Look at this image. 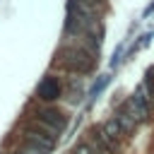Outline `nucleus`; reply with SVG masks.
<instances>
[{
  "label": "nucleus",
  "mask_w": 154,
  "mask_h": 154,
  "mask_svg": "<svg viewBox=\"0 0 154 154\" xmlns=\"http://www.w3.org/2000/svg\"><path fill=\"white\" fill-rule=\"evenodd\" d=\"M24 137H26L29 144H36V147H41V149H46V152H51V149L55 147V130H51V128L43 125V123L29 125V128L24 130Z\"/></svg>",
  "instance_id": "nucleus-1"
},
{
  "label": "nucleus",
  "mask_w": 154,
  "mask_h": 154,
  "mask_svg": "<svg viewBox=\"0 0 154 154\" xmlns=\"http://www.w3.org/2000/svg\"><path fill=\"white\" fill-rule=\"evenodd\" d=\"M65 65H67L70 70L87 72V70H91L94 60L89 58V53H84V51H79V48H72V51H67V60H65Z\"/></svg>",
  "instance_id": "nucleus-2"
},
{
  "label": "nucleus",
  "mask_w": 154,
  "mask_h": 154,
  "mask_svg": "<svg viewBox=\"0 0 154 154\" xmlns=\"http://www.w3.org/2000/svg\"><path fill=\"white\" fill-rule=\"evenodd\" d=\"M36 96L43 101H55L60 96V82L55 77H46L38 87H36Z\"/></svg>",
  "instance_id": "nucleus-3"
},
{
  "label": "nucleus",
  "mask_w": 154,
  "mask_h": 154,
  "mask_svg": "<svg viewBox=\"0 0 154 154\" xmlns=\"http://www.w3.org/2000/svg\"><path fill=\"white\" fill-rule=\"evenodd\" d=\"M38 123L48 125V128L55 130V132L65 128V118H63V113L55 111V108H41V111H38Z\"/></svg>",
  "instance_id": "nucleus-4"
},
{
  "label": "nucleus",
  "mask_w": 154,
  "mask_h": 154,
  "mask_svg": "<svg viewBox=\"0 0 154 154\" xmlns=\"http://www.w3.org/2000/svg\"><path fill=\"white\" fill-rule=\"evenodd\" d=\"M128 116H132L137 123L140 120H147V116H149V108H147V103L142 101V99H137V96H132V99H128V103H125V108H123Z\"/></svg>",
  "instance_id": "nucleus-5"
},
{
  "label": "nucleus",
  "mask_w": 154,
  "mask_h": 154,
  "mask_svg": "<svg viewBox=\"0 0 154 154\" xmlns=\"http://www.w3.org/2000/svg\"><path fill=\"white\" fill-rule=\"evenodd\" d=\"M101 130H103V135H106V137H108V140H111L113 144H116V142H118V140H120V137L125 135V132H123V128L118 125V120H116V118L106 120V123L101 125Z\"/></svg>",
  "instance_id": "nucleus-6"
},
{
  "label": "nucleus",
  "mask_w": 154,
  "mask_h": 154,
  "mask_svg": "<svg viewBox=\"0 0 154 154\" xmlns=\"http://www.w3.org/2000/svg\"><path fill=\"white\" fill-rule=\"evenodd\" d=\"M116 120H118V125L123 128V132H132V130H135V125H137V120H135L132 116H128L125 111H120V113L116 116Z\"/></svg>",
  "instance_id": "nucleus-7"
},
{
  "label": "nucleus",
  "mask_w": 154,
  "mask_h": 154,
  "mask_svg": "<svg viewBox=\"0 0 154 154\" xmlns=\"http://www.w3.org/2000/svg\"><path fill=\"white\" fill-rule=\"evenodd\" d=\"M19 154H48V152L41 149V147H36V144H29V142H26V144L19 149Z\"/></svg>",
  "instance_id": "nucleus-8"
},
{
  "label": "nucleus",
  "mask_w": 154,
  "mask_h": 154,
  "mask_svg": "<svg viewBox=\"0 0 154 154\" xmlns=\"http://www.w3.org/2000/svg\"><path fill=\"white\" fill-rule=\"evenodd\" d=\"M72 154H94V149H91L89 144H77V147L72 149Z\"/></svg>",
  "instance_id": "nucleus-9"
},
{
  "label": "nucleus",
  "mask_w": 154,
  "mask_h": 154,
  "mask_svg": "<svg viewBox=\"0 0 154 154\" xmlns=\"http://www.w3.org/2000/svg\"><path fill=\"white\" fill-rule=\"evenodd\" d=\"M147 77H149V79H154V67L149 70V75H147Z\"/></svg>",
  "instance_id": "nucleus-10"
},
{
  "label": "nucleus",
  "mask_w": 154,
  "mask_h": 154,
  "mask_svg": "<svg viewBox=\"0 0 154 154\" xmlns=\"http://www.w3.org/2000/svg\"><path fill=\"white\" fill-rule=\"evenodd\" d=\"M14 154H19V152H14Z\"/></svg>",
  "instance_id": "nucleus-11"
}]
</instances>
